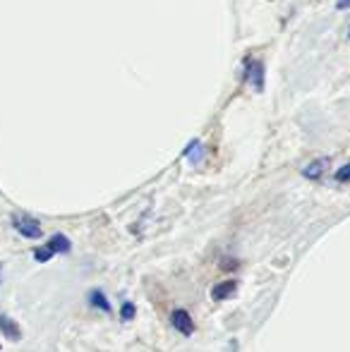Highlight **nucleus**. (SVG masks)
<instances>
[{
	"label": "nucleus",
	"instance_id": "nucleus-1",
	"mask_svg": "<svg viewBox=\"0 0 350 352\" xmlns=\"http://www.w3.org/2000/svg\"><path fill=\"white\" fill-rule=\"evenodd\" d=\"M61 252H70V240L58 232V235H53L51 240H48L46 247H41V250L34 252V259H36V261H48L53 254H61Z\"/></svg>",
	"mask_w": 350,
	"mask_h": 352
},
{
	"label": "nucleus",
	"instance_id": "nucleus-10",
	"mask_svg": "<svg viewBox=\"0 0 350 352\" xmlns=\"http://www.w3.org/2000/svg\"><path fill=\"white\" fill-rule=\"evenodd\" d=\"M336 180H338V182H348V180H350V163H348V166H343V168H338Z\"/></svg>",
	"mask_w": 350,
	"mask_h": 352
},
{
	"label": "nucleus",
	"instance_id": "nucleus-2",
	"mask_svg": "<svg viewBox=\"0 0 350 352\" xmlns=\"http://www.w3.org/2000/svg\"><path fill=\"white\" fill-rule=\"evenodd\" d=\"M12 226L19 235L29 237V240L41 237V226H39V221H34V218H29V216H19V213L17 216H12Z\"/></svg>",
	"mask_w": 350,
	"mask_h": 352
},
{
	"label": "nucleus",
	"instance_id": "nucleus-4",
	"mask_svg": "<svg viewBox=\"0 0 350 352\" xmlns=\"http://www.w3.org/2000/svg\"><path fill=\"white\" fill-rule=\"evenodd\" d=\"M173 326H175V331H180L182 336H190L192 331H195V321H192V316L187 314L185 309L173 311Z\"/></svg>",
	"mask_w": 350,
	"mask_h": 352
},
{
	"label": "nucleus",
	"instance_id": "nucleus-5",
	"mask_svg": "<svg viewBox=\"0 0 350 352\" xmlns=\"http://www.w3.org/2000/svg\"><path fill=\"white\" fill-rule=\"evenodd\" d=\"M233 292H235V280H223L211 287V297H214V300H226V297H230Z\"/></svg>",
	"mask_w": 350,
	"mask_h": 352
},
{
	"label": "nucleus",
	"instance_id": "nucleus-11",
	"mask_svg": "<svg viewBox=\"0 0 350 352\" xmlns=\"http://www.w3.org/2000/svg\"><path fill=\"white\" fill-rule=\"evenodd\" d=\"M132 314H135V307H132L130 302H125V305H122V319H132Z\"/></svg>",
	"mask_w": 350,
	"mask_h": 352
},
{
	"label": "nucleus",
	"instance_id": "nucleus-8",
	"mask_svg": "<svg viewBox=\"0 0 350 352\" xmlns=\"http://www.w3.org/2000/svg\"><path fill=\"white\" fill-rule=\"evenodd\" d=\"M91 305L94 307H101L103 311H111V305H108V300L103 297V292H98V290L91 292Z\"/></svg>",
	"mask_w": 350,
	"mask_h": 352
},
{
	"label": "nucleus",
	"instance_id": "nucleus-7",
	"mask_svg": "<svg viewBox=\"0 0 350 352\" xmlns=\"http://www.w3.org/2000/svg\"><path fill=\"white\" fill-rule=\"evenodd\" d=\"M324 166H327V158H322V161H314L312 166L305 168V175H307V177H319V175H322V170H324Z\"/></svg>",
	"mask_w": 350,
	"mask_h": 352
},
{
	"label": "nucleus",
	"instance_id": "nucleus-13",
	"mask_svg": "<svg viewBox=\"0 0 350 352\" xmlns=\"http://www.w3.org/2000/svg\"><path fill=\"white\" fill-rule=\"evenodd\" d=\"M348 36H350V34H348Z\"/></svg>",
	"mask_w": 350,
	"mask_h": 352
},
{
	"label": "nucleus",
	"instance_id": "nucleus-9",
	"mask_svg": "<svg viewBox=\"0 0 350 352\" xmlns=\"http://www.w3.org/2000/svg\"><path fill=\"white\" fill-rule=\"evenodd\" d=\"M199 156H201V144L192 142L190 146H187V158H190L192 163H199Z\"/></svg>",
	"mask_w": 350,
	"mask_h": 352
},
{
	"label": "nucleus",
	"instance_id": "nucleus-6",
	"mask_svg": "<svg viewBox=\"0 0 350 352\" xmlns=\"http://www.w3.org/2000/svg\"><path fill=\"white\" fill-rule=\"evenodd\" d=\"M0 329H3V333L8 336L10 340H19V336H22V331H19V326L14 324L10 316H0Z\"/></svg>",
	"mask_w": 350,
	"mask_h": 352
},
{
	"label": "nucleus",
	"instance_id": "nucleus-12",
	"mask_svg": "<svg viewBox=\"0 0 350 352\" xmlns=\"http://www.w3.org/2000/svg\"><path fill=\"white\" fill-rule=\"evenodd\" d=\"M336 8L338 10H350V0H336Z\"/></svg>",
	"mask_w": 350,
	"mask_h": 352
},
{
	"label": "nucleus",
	"instance_id": "nucleus-3",
	"mask_svg": "<svg viewBox=\"0 0 350 352\" xmlns=\"http://www.w3.org/2000/svg\"><path fill=\"white\" fill-rule=\"evenodd\" d=\"M245 74H248V82L252 84L257 91H262L264 89V67L259 60H248V65H245Z\"/></svg>",
	"mask_w": 350,
	"mask_h": 352
}]
</instances>
